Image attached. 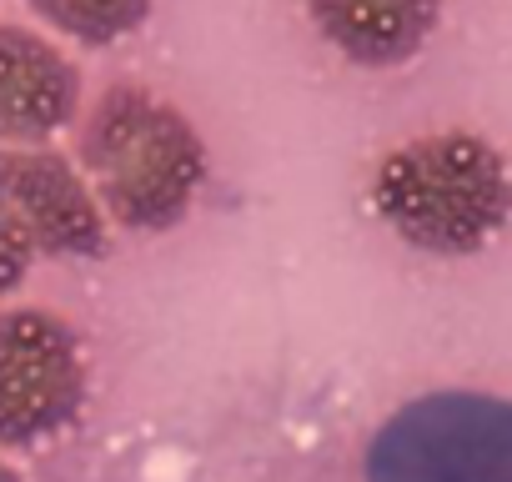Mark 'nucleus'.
<instances>
[{"label": "nucleus", "mask_w": 512, "mask_h": 482, "mask_svg": "<svg viewBox=\"0 0 512 482\" xmlns=\"http://www.w3.org/2000/svg\"><path fill=\"white\" fill-rule=\"evenodd\" d=\"M26 6L76 46H116L146 26L156 0H26Z\"/></svg>", "instance_id": "6e6552de"}, {"label": "nucleus", "mask_w": 512, "mask_h": 482, "mask_svg": "<svg viewBox=\"0 0 512 482\" xmlns=\"http://www.w3.org/2000/svg\"><path fill=\"white\" fill-rule=\"evenodd\" d=\"M322 41L367 71L407 66L437 31L442 0H307Z\"/></svg>", "instance_id": "0eeeda50"}, {"label": "nucleus", "mask_w": 512, "mask_h": 482, "mask_svg": "<svg viewBox=\"0 0 512 482\" xmlns=\"http://www.w3.org/2000/svg\"><path fill=\"white\" fill-rule=\"evenodd\" d=\"M31 247H26V241L6 226V216H0V297H6V292H16L21 282H26V272H31Z\"/></svg>", "instance_id": "1a4fd4ad"}, {"label": "nucleus", "mask_w": 512, "mask_h": 482, "mask_svg": "<svg viewBox=\"0 0 512 482\" xmlns=\"http://www.w3.org/2000/svg\"><path fill=\"white\" fill-rule=\"evenodd\" d=\"M0 216L31 257H106V211L81 166L51 146H0Z\"/></svg>", "instance_id": "39448f33"}, {"label": "nucleus", "mask_w": 512, "mask_h": 482, "mask_svg": "<svg viewBox=\"0 0 512 482\" xmlns=\"http://www.w3.org/2000/svg\"><path fill=\"white\" fill-rule=\"evenodd\" d=\"M81 176L126 231H171L206 186V141L181 106L146 86H111L81 126Z\"/></svg>", "instance_id": "f257e3e1"}, {"label": "nucleus", "mask_w": 512, "mask_h": 482, "mask_svg": "<svg viewBox=\"0 0 512 482\" xmlns=\"http://www.w3.org/2000/svg\"><path fill=\"white\" fill-rule=\"evenodd\" d=\"M367 482H512V397H412L377 427Z\"/></svg>", "instance_id": "7ed1b4c3"}, {"label": "nucleus", "mask_w": 512, "mask_h": 482, "mask_svg": "<svg viewBox=\"0 0 512 482\" xmlns=\"http://www.w3.org/2000/svg\"><path fill=\"white\" fill-rule=\"evenodd\" d=\"M372 206L412 252L472 257L512 221V166L477 131H432L377 161Z\"/></svg>", "instance_id": "f03ea898"}, {"label": "nucleus", "mask_w": 512, "mask_h": 482, "mask_svg": "<svg viewBox=\"0 0 512 482\" xmlns=\"http://www.w3.org/2000/svg\"><path fill=\"white\" fill-rule=\"evenodd\" d=\"M0 482H21V472H16V467H6V462H0Z\"/></svg>", "instance_id": "9d476101"}, {"label": "nucleus", "mask_w": 512, "mask_h": 482, "mask_svg": "<svg viewBox=\"0 0 512 482\" xmlns=\"http://www.w3.org/2000/svg\"><path fill=\"white\" fill-rule=\"evenodd\" d=\"M91 392L86 347L46 307L0 317V447H41L61 437Z\"/></svg>", "instance_id": "20e7f679"}, {"label": "nucleus", "mask_w": 512, "mask_h": 482, "mask_svg": "<svg viewBox=\"0 0 512 482\" xmlns=\"http://www.w3.org/2000/svg\"><path fill=\"white\" fill-rule=\"evenodd\" d=\"M76 106V61L26 26H0V146H46L76 121Z\"/></svg>", "instance_id": "423d86ee"}]
</instances>
